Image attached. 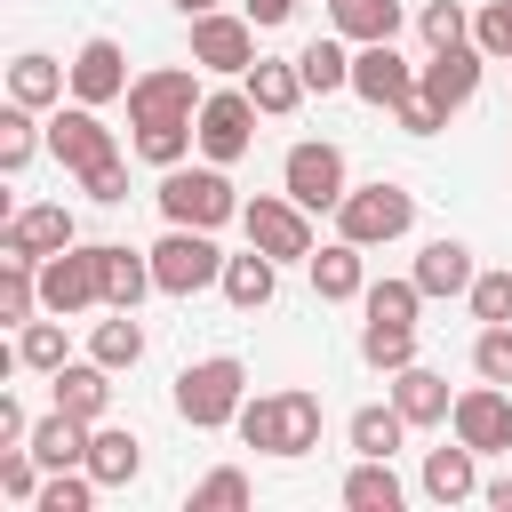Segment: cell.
Returning <instances> with one entry per match:
<instances>
[{"label": "cell", "instance_id": "1", "mask_svg": "<svg viewBox=\"0 0 512 512\" xmlns=\"http://www.w3.org/2000/svg\"><path fill=\"white\" fill-rule=\"evenodd\" d=\"M240 440L264 448V456H312L320 448V392H304V384L256 392L240 408Z\"/></svg>", "mask_w": 512, "mask_h": 512}, {"label": "cell", "instance_id": "2", "mask_svg": "<svg viewBox=\"0 0 512 512\" xmlns=\"http://www.w3.org/2000/svg\"><path fill=\"white\" fill-rule=\"evenodd\" d=\"M240 408H248V368L232 352H208L176 376V416L192 432H224V424H240Z\"/></svg>", "mask_w": 512, "mask_h": 512}, {"label": "cell", "instance_id": "3", "mask_svg": "<svg viewBox=\"0 0 512 512\" xmlns=\"http://www.w3.org/2000/svg\"><path fill=\"white\" fill-rule=\"evenodd\" d=\"M160 216L168 224H192V232H216V224H232L240 216V192H232V176L216 168V160H200V168H160Z\"/></svg>", "mask_w": 512, "mask_h": 512}, {"label": "cell", "instance_id": "4", "mask_svg": "<svg viewBox=\"0 0 512 512\" xmlns=\"http://www.w3.org/2000/svg\"><path fill=\"white\" fill-rule=\"evenodd\" d=\"M408 224H416V192H408V184H392V176L352 184V192L336 200V232H344V240H360V248H384V240H400Z\"/></svg>", "mask_w": 512, "mask_h": 512}, {"label": "cell", "instance_id": "5", "mask_svg": "<svg viewBox=\"0 0 512 512\" xmlns=\"http://www.w3.org/2000/svg\"><path fill=\"white\" fill-rule=\"evenodd\" d=\"M104 304V240H72L64 256H40V312H96Z\"/></svg>", "mask_w": 512, "mask_h": 512}, {"label": "cell", "instance_id": "6", "mask_svg": "<svg viewBox=\"0 0 512 512\" xmlns=\"http://www.w3.org/2000/svg\"><path fill=\"white\" fill-rule=\"evenodd\" d=\"M240 232H248V248H264L272 264L312 256V208H304L296 192H256V200H240Z\"/></svg>", "mask_w": 512, "mask_h": 512}, {"label": "cell", "instance_id": "7", "mask_svg": "<svg viewBox=\"0 0 512 512\" xmlns=\"http://www.w3.org/2000/svg\"><path fill=\"white\" fill-rule=\"evenodd\" d=\"M152 280H160V296H200V288L224 280V248L208 232H192V224H168L152 240Z\"/></svg>", "mask_w": 512, "mask_h": 512}, {"label": "cell", "instance_id": "8", "mask_svg": "<svg viewBox=\"0 0 512 512\" xmlns=\"http://www.w3.org/2000/svg\"><path fill=\"white\" fill-rule=\"evenodd\" d=\"M256 104H248V88H216V96H200V160H216V168H232L248 144H256Z\"/></svg>", "mask_w": 512, "mask_h": 512}, {"label": "cell", "instance_id": "9", "mask_svg": "<svg viewBox=\"0 0 512 512\" xmlns=\"http://www.w3.org/2000/svg\"><path fill=\"white\" fill-rule=\"evenodd\" d=\"M448 432L464 440V448H480V456H504L512 448V384H472V392H456V408H448Z\"/></svg>", "mask_w": 512, "mask_h": 512}, {"label": "cell", "instance_id": "10", "mask_svg": "<svg viewBox=\"0 0 512 512\" xmlns=\"http://www.w3.org/2000/svg\"><path fill=\"white\" fill-rule=\"evenodd\" d=\"M192 64L200 72H248L256 64V16L240 8H208V16H192Z\"/></svg>", "mask_w": 512, "mask_h": 512}, {"label": "cell", "instance_id": "11", "mask_svg": "<svg viewBox=\"0 0 512 512\" xmlns=\"http://www.w3.org/2000/svg\"><path fill=\"white\" fill-rule=\"evenodd\" d=\"M136 120H200V80L192 64H152L128 80V128Z\"/></svg>", "mask_w": 512, "mask_h": 512}, {"label": "cell", "instance_id": "12", "mask_svg": "<svg viewBox=\"0 0 512 512\" xmlns=\"http://www.w3.org/2000/svg\"><path fill=\"white\" fill-rule=\"evenodd\" d=\"M280 192H296L312 216H320V208H336V200L352 192L344 152H336V144H288V160H280Z\"/></svg>", "mask_w": 512, "mask_h": 512}, {"label": "cell", "instance_id": "13", "mask_svg": "<svg viewBox=\"0 0 512 512\" xmlns=\"http://www.w3.org/2000/svg\"><path fill=\"white\" fill-rule=\"evenodd\" d=\"M480 72H488L480 40H456V48H432V56L416 64V88H424L440 112H464V104L480 96Z\"/></svg>", "mask_w": 512, "mask_h": 512}, {"label": "cell", "instance_id": "14", "mask_svg": "<svg viewBox=\"0 0 512 512\" xmlns=\"http://www.w3.org/2000/svg\"><path fill=\"white\" fill-rule=\"evenodd\" d=\"M48 152L72 168V176H88V168H104V160H120V144H112V128L96 120V104H64L56 120H48Z\"/></svg>", "mask_w": 512, "mask_h": 512}, {"label": "cell", "instance_id": "15", "mask_svg": "<svg viewBox=\"0 0 512 512\" xmlns=\"http://www.w3.org/2000/svg\"><path fill=\"white\" fill-rule=\"evenodd\" d=\"M352 96L376 104V112H392L400 96H416V64L392 40H368V48H352Z\"/></svg>", "mask_w": 512, "mask_h": 512}, {"label": "cell", "instance_id": "16", "mask_svg": "<svg viewBox=\"0 0 512 512\" xmlns=\"http://www.w3.org/2000/svg\"><path fill=\"white\" fill-rule=\"evenodd\" d=\"M72 240H80L72 208H64V200H32V208L8 216V240H0V248H8V256H64Z\"/></svg>", "mask_w": 512, "mask_h": 512}, {"label": "cell", "instance_id": "17", "mask_svg": "<svg viewBox=\"0 0 512 512\" xmlns=\"http://www.w3.org/2000/svg\"><path fill=\"white\" fill-rule=\"evenodd\" d=\"M304 272H312V296H320V304H352V296L368 288V248L336 232L328 248H312V256H304Z\"/></svg>", "mask_w": 512, "mask_h": 512}, {"label": "cell", "instance_id": "18", "mask_svg": "<svg viewBox=\"0 0 512 512\" xmlns=\"http://www.w3.org/2000/svg\"><path fill=\"white\" fill-rule=\"evenodd\" d=\"M72 96L80 104H112V96H128V48L120 40H80V56H72Z\"/></svg>", "mask_w": 512, "mask_h": 512}, {"label": "cell", "instance_id": "19", "mask_svg": "<svg viewBox=\"0 0 512 512\" xmlns=\"http://www.w3.org/2000/svg\"><path fill=\"white\" fill-rule=\"evenodd\" d=\"M240 88H248V104L264 112V120H288L312 88H304V72H296V56H256L248 72H240Z\"/></svg>", "mask_w": 512, "mask_h": 512}, {"label": "cell", "instance_id": "20", "mask_svg": "<svg viewBox=\"0 0 512 512\" xmlns=\"http://www.w3.org/2000/svg\"><path fill=\"white\" fill-rule=\"evenodd\" d=\"M48 392H56V408H64V416L104 424V408H112V368H104V360H64V368L48 376Z\"/></svg>", "mask_w": 512, "mask_h": 512}, {"label": "cell", "instance_id": "21", "mask_svg": "<svg viewBox=\"0 0 512 512\" xmlns=\"http://www.w3.org/2000/svg\"><path fill=\"white\" fill-rule=\"evenodd\" d=\"M392 408L424 432V424H448V408H456V392H448V376L440 368H424V360H408V368H392Z\"/></svg>", "mask_w": 512, "mask_h": 512}, {"label": "cell", "instance_id": "22", "mask_svg": "<svg viewBox=\"0 0 512 512\" xmlns=\"http://www.w3.org/2000/svg\"><path fill=\"white\" fill-rule=\"evenodd\" d=\"M472 280H480V264H472L464 240H424L416 248V288L424 296H472Z\"/></svg>", "mask_w": 512, "mask_h": 512}, {"label": "cell", "instance_id": "23", "mask_svg": "<svg viewBox=\"0 0 512 512\" xmlns=\"http://www.w3.org/2000/svg\"><path fill=\"white\" fill-rule=\"evenodd\" d=\"M152 288H160V280H152V248H120V240H104V304H112V312H136Z\"/></svg>", "mask_w": 512, "mask_h": 512}, {"label": "cell", "instance_id": "24", "mask_svg": "<svg viewBox=\"0 0 512 512\" xmlns=\"http://www.w3.org/2000/svg\"><path fill=\"white\" fill-rule=\"evenodd\" d=\"M88 472H96V488H128L144 472V440L128 424H96L88 432Z\"/></svg>", "mask_w": 512, "mask_h": 512}, {"label": "cell", "instance_id": "25", "mask_svg": "<svg viewBox=\"0 0 512 512\" xmlns=\"http://www.w3.org/2000/svg\"><path fill=\"white\" fill-rule=\"evenodd\" d=\"M64 88H72V64H56V56H40V48H24V56L8 64V96L32 104V112L64 104Z\"/></svg>", "mask_w": 512, "mask_h": 512}, {"label": "cell", "instance_id": "26", "mask_svg": "<svg viewBox=\"0 0 512 512\" xmlns=\"http://www.w3.org/2000/svg\"><path fill=\"white\" fill-rule=\"evenodd\" d=\"M88 432H96V424H80V416L48 408V416L32 424V440H24V448H32L48 472H72V464H88Z\"/></svg>", "mask_w": 512, "mask_h": 512}, {"label": "cell", "instance_id": "27", "mask_svg": "<svg viewBox=\"0 0 512 512\" xmlns=\"http://www.w3.org/2000/svg\"><path fill=\"white\" fill-rule=\"evenodd\" d=\"M424 496L432 504H464V496H480V448H432L424 456Z\"/></svg>", "mask_w": 512, "mask_h": 512}, {"label": "cell", "instance_id": "28", "mask_svg": "<svg viewBox=\"0 0 512 512\" xmlns=\"http://www.w3.org/2000/svg\"><path fill=\"white\" fill-rule=\"evenodd\" d=\"M400 504H408V488H400L392 456H360L344 472V512H400Z\"/></svg>", "mask_w": 512, "mask_h": 512}, {"label": "cell", "instance_id": "29", "mask_svg": "<svg viewBox=\"0 0 512 512\" xmlns=\"http://www.w3.org/2000/svg\"><path fill=\"white\" fill-rule=\"evenodd\" d=\"M240 312H264L272 304V288H280V264L264 256V248H248V256H224V280H216Z\"/></svg>", "mask_w": 512, "mask_h": 512}, {"label": "cell", "instance_id": "30", "mask_svg": "<svg viewBox=\"0 0 512 512\" xmlns=\"http://www.w3.org/2000/svg\"><path fill=\"white\" fill-rule=\"evenodd\" d=\"M416 424L392 408V400H368V408H352V424H344V440H352V456H392L400 440H408Z\"/></svg>", "mask_w": 512, "mask_h": 512}, {"label": "cell", "instance_id": "31", "mask_svg": "<svg viewBox=\"0 0 512 512\" xmlns=\"http://www.w3.org/2000/svg\"><path fill=\"white\" fill-rule=\"evenodd\" d=\"M88 360H104L112 376L136 368V360H144V328H136V312H112V304H104V320L88 328Z\"/></svg>", "mask_w": 512, "mask_h": 512}, {"label": "cell", "instance_id": "32", "mask_svg": "<svg viewBox=\"0 0 512 512\" xmlns=\"http://www.w3.org/2000/svg\"><path fill=\"white\" fill-rule=\"evenodd\" d=\"M296 72H304V88H312V96H336V88H352V40L336 32V40H312V48H296Z\"/></svg>", "mask_w": 512, "mask_h": 512}, {"label": "cell", "instance_id": "33", "mask_svg": "<svg viewBox=\"0 0 512 512\" xmlns=\"http://www.w3.org/2000/svg\"><path fill=\"white\" fill-rule=\"evenodd\" d=\"M192 512H248L256 504V480L240 472V464H216V472H200L192 480V496H184Z\"/></svg>", "mask_w": 512, "mask_h": 512}, {"label": "cell", "instance_id": "34", "mask_svg": "<svg viewBox=\"0 0 512 512\" xmlns=\"http://www.w3.org/2000/svg\"><path fill=\"white\" fill-rule=\"evenodd\" d=\"M336 8V32L352 40V48H368V40H392L400 32V0H328Z\"/></svg>", "mask_w": 512, "mask_h": 512}, {"label": "cell", "instance_id": "35", "mask_svg": "<svg viewBox=\"0 0 512 512\" xmlns=\"http://www.w3.org/2000/svg\"><path fill=\"white\" fill-rule=\"evenodd\" d=\"M192 144H200L192 120H136V160H152V168H184Z\"/></svg>", "mask_w": 512, "mask_h": 512}, {"label": "cell", "instance_id": "36", "mask_svg": "<svg viewBox=\"0 0 512 512\" xmlns=\"http://www.w3.org/2000/svg\"><path fill=\"white\" fill-rule=\"evenodd\" d=\"M360 304H368V320L416 328V312H424V288H416V272H408V280H368V288H360Z\"/></svg>", "mask_w": 512, "mask_h": 512}, {"label": "cell", "instance_id": "37", "mask_svg": "<svg viewBox=\"0 0 512 512\" xmlns=\"http://www.w3.org/2000/svg\"><path fill=\"white\" fill-rule=\"evenodd\" d=\"M16 360L24 368H40V376H56L72 352H64V312H48V320H24L16 328Z\"/></svg>", "mask_w": 512, "mask_h": 512}, {"label": "cell", "instance_id": "38", "mask_svg": "<svg viewBox=\"0 0 512 512\" xmlns=\"http://www.w3.org/2000/svg\"><path fill=\"white\" fill-rule=\"evenodd\" d=\"M360 360H368V368H384V376H392V368H408V360H416V328L368 320V328H360Z\"/></svg>", "mask_w": 512, "mask_h": 512}, {"label": "cell", "instance_id": "39", "mask_svg": "<svg viewBox=\"0 0 512 512\" xmlns=\"http://www.w3.org/2000/svg\"><path fill=\"white\" fill-rule=\"evenodd\" d=\"M88 504H96V472H88V464L48 472V480H40V496H32V512H88Z\"/></svg>", "mask_w": 512, "mask_h": 512}, {"label": "cell", "instance_id": "40", "mask_svg": "<svg viewBox=\"0 0 512 512\" xmlns=\"http://www.w3.org/2000/svg\"><path fill=\"white\" fill-rule=\"evenodd\" d=\"M32 152H40V120H32V104H16V96H8V112H0V168L16 176Z\"/></svg>", "mask_w": 512, "mask_h": 512}, {"label": "cell", "instance_id": "41", "mask_svg": "<svg viewBox=\"0 0 512 512\" xmlns=\"http://www.w3.org/2000/svg\"><path fill=\"white\" fill-rule=\"evenodd\" d=\"M416 32H424V48H456V40H472V16H464V0H424Z\"/></svg>", "mask_w": 512, "mask_h": 512}, {"label": "cell", "instance_id": "42", "mask_svg": "<svg viewBox=\"0 0 512 512\" xmlns=\"http://www.w3.org/2000/svg\"><path fill=\"white\" fill-rule=\"evenodd\" d=\"M472 368H480L488 384H512V320H488V328L472 336Z\"/></svg>", "mask_w": 512, "mask_h": 512}, {"label": "cell", "instance_id": "43", "mask_svg": "<svg viewBox=\"0 0 512 512\" xmlns=\"http://www.w3.org/2000/svg\"><path fill=\"white\" fill-rule=\"evenodd\" d=\"M40 472H48V464H40L32 448H0V496L32 504V496H40Z\"/></svg>", "mask_w": 512, "mask_h": 512}, {"label": "cell", "instance_id": "44", "mask_svg": "<svg viewBox=\"0 0 512 512\" xmlns=\"http://www.w3.org/2000/svg\"><path fill=\"white\" fill-rule=\"evenodd\" d=\"M472 40H480L488 64H504V56H512V0H488V8L472 16Z\"/></svg>", "mask_w": 512, "mask_h": 512}, {"label": "cell", "instance_id": "45", "mask_svg": "<svg viewBox=\"0 0 512 512\" xmlns=\"http://www.w3.org/2000/svg\"><path fill=\"white\" fill-rule=\"evenodd\" d=\"M472 320L488 328V320H512V272H480L472 280Z\"/></svg>", "mask_w": 512, "mask_h": 512}, {"label": "cell", "instance_id": "46", "mask_svg": "<svg viewBox=\"0 0 512 512\" xmlns=\"http://www.w3.org/2000/svg\"><path fill=\"white\" fill-rule=\"evenodd\" d=\"M392 120H400L408 136H440V128H448V112H440L424 88H416V96H400V104H392Z\"/></svg>", "mask_w": 512, "mask_h": 512}, {"label": "cell", "instance_id": "47", "mask_svg": "<svg viewBox=\"0 0 512 512\" xmlns=\"http://www.w3.org/2000/svg\"><path fill=\"white\" fill-rule=\"evenodd\" d=\"M80 192H88L96 208H120V200H128V160H104V168H88V176H80Z\"/></svg>", "mask_w": 512, "mask_h": 512}, {"label": "cell", "instance_id": "48", "mask_svg": "<svg viewBox=\"0 0 512 512\" xmlns=\"http://www.w3.org/2000/svg\"><path fill=\"white\" fill-rule=\"evenodd\" d=\"M24 440H32V416L16 392H0V448H24Z\"/></svg>", "mask_w": 512, "mask_h": 512}, {"label": "cell", "instance_id": "49", "mask_svg": "<svg viewBox=\"0 0 512 512\" xmlns=\"http://www.w3.org/2000/svg\"><path fill=\"white\" fill-rule=\"evenodd\" d=\"M240 8L256 16V32H272V24H288V16L304 8V0H240Z\"/></svg>", "mask_w": 512, "mask_h": 512}, {"label": "cell", "instance_id": "50", "mask_svg": "<svg viewBox=\"0 0 512 512\" xmlns=\"http://www.w3.org/2000/svg\"><path fill=\"white\" fill-rule=\"evenodd\" d=\"M480 496H488V512H512V472L504 480H480Z\"/></svg>", "mask_w": 512, "mask_h": 512}, {"label": "cell", "instance_id": "51", "mask_svg": "<svg viewBox=\"0 0 512 512\" xmlns=\"http://www.w3.org/2000/svg\"><path fill=\"white\" fill-rule=\"evenodd\" d=\"M168 8H184V16H208V8H216V0H168Z\"/></svg>", "mask_w": 512, "mask_h": 512}]
</instances>
